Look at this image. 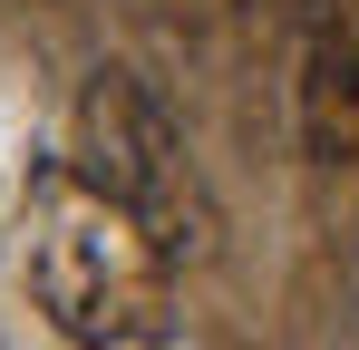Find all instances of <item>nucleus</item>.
I'll use <instances>...</instances> for the list:
<instances>
[{
    "mask_svg": "<svg viewBox=\"0 0 359 350\" xmlns=\"http://www.w3.org/2000/svg\"><path fill=\"white\" fill-rule=\"evenodd\" d=\"M301 146L320 166H359V0L311 30V58H301Z\"/></svg>",
    "mask_w": 359,
    "mask_h": 350,
    "instance_id": "7ed1b4c3",
    "label": "nucleus"
},
{
    "mask_svg": "<svg viewBox=\"0 0 359 350\" xmlns=\"http://www.w3.org/2000/svg\"><path fill=\"white\" fill-rule=\"evenodd\" d=\"M29 302L49 311V331L78 350H136L165 341V311H175V253L156 243V224L78 185L59 195L39 233H29Z\"/></svg>",
    "mask_w": 359,
    "mask_h": 350,
    "instance_id": "f257e3e1",
    "label": "nucleus"
},
{
    "mask_svg": "<svg viewBox=\"0 0 359 350\" xmlns=\"http://www.w3.org/2000/svg\"><path fill=\"white\" fill-rule=\"evenodd\" d=\"M68 146H78V185H97V195H117L136 205L165 253H184V136L165 98L136 78V68H88V88H78V117H68Z\"/></svg>",
    "mask_w": 359,
    "mask_h": 350,
    "instance_id": "f03ea898",
    "label": "nucleus"
}]
</instances>
